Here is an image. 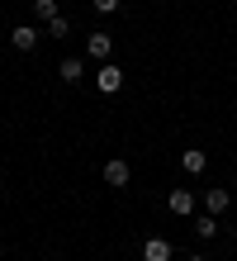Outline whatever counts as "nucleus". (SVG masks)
Wrapping results in <instances>:
<instances>
[{
	"instance_id": "obj_14",
	"label": "nucleus",
	"mask_w": 237,
	"mask_h": 261,
	"mask_svg": "<svg viewBox=\"0 0 237 261\" xmlns=\"http://www.w3.org/2000/svg\"><path fill=\"white\" fill-rule=\"evenodd\" d=\"M190 261H204V256H190Z\"/></svg>"
},
{
	"instance_id": "obj_6",
	"label": "nucleus",
	"mask_w": 237,
	"mask_h": 261,
	"mask_svg": "<svg viewBox=\"0 0 237 261\" xmlns=\"http://www.w3.org/2000/svg\"><path fill=\"white\" fill-rule=\"evenodd\" d=\"M142 261H171V242L166 238H147L142 242Z\"/></svg>"
},
{
	"instance_id": "obj_10",
	"label": "nucleus",
	"mask_w": 237,
	"mask_h": 261,
	"mask_svg": "<svg viewBox=\"0 0 237 261\" xmlns=\"http://www.w3.org/2000/svg\"><path fill=\"white\" fill-rule=\"evenodd\" d=\"M57 14H62V10H57V0H34V19H38V24L57 19Z\"/></svg>"
},
{
	"instance_id": "obj_11",
	"label": "nucleus",
	"mask_w": 237,
	"mask_h": 261,
	"mask_svg": "<svg viewBox=\"0 0 237 261\" xmlns=\"http://www.w3.org/2000/svg\"><path fill=\"white\" fill-rule=\"evenodd\" d=\"M47 34H52V38H67V34H71V19H67V14H57V19H47Z\"/></svg>"
},
{
	"instance_id": "obj_1",
	"label": "nucleus",
	"mask_w": 237,
	"mask_h": 261,
	"mask_svg": "<svg viewBox=\"0 0 237 261\" xmlns=\"http://www.w3.org/2000/svg\"><path fill=\"white\" fill-rule=\"evenodd\" d=\"M128 162H123V157H109L104 162V186H114V190H123V186H128Z\"/></svg>"
},
{
	"instance_id": "obj_2",
	"label": "nucleus",
	"mask_w": 237,
	"mask_h": 261,
	"mask_svg": "<svg viewBox=\"0 0 237 261\" xmlns=\"http://www.w3.org/2000/svg\"><path fill=\"white\" fill-rule=\"evenodd\" d=\"M10 43H14V53H34V48H38V29H34V24L10 29Z\"/></svg>"
},
{
	"instance_id": "obj_12",
	"label": "nucleus",
	"mask_w": 237,
	"mask_h": 261,
	"mask_svg": "<svg viewBox=\"0 0 237 261\" xmlns=\"http://www.w3.org/2000/svg\"><path fill=\"white\" fill-rule=\"evenodd\" d=\"M195 233L199 238H218V219H214V214H204V219L195 223Z\"/></svg>"
},
{
	"instance_id": "obj_7",
	"label": "nucleus",
	"mask_w": 237,
	"mask_h": 261,
	"mask_svg": "<svg viewBox=\"0 0 237 261\" xmlns=\"http://www.w3.org/2000/svg\"><path fill=\"white\" fill-rule=\"evenodd\" d=\"M228 204H232V190H204V209H209L214 219H218V214H223Z\"/></svg>"
},
{
	"instance_id": "obj_13",
	"label": "nucleus",
	"mask_w": 237,
	"mask_h": 261,
	"mask_svg": "<svg viewBox=\"0 0 237 261\" xmlns=\"http://www.w3.org/2000/svg\"><path fill=\"white\" fill-rule=\"evenodd\" d=\"M90 5L100 10V14H119V0H90Z\"/></svg>"
},
{
	"instance_id": "obj_3",
	"label": "nucleus",
	"mask_w": 237,
	"mask_h": 261,
	"mask_svg": "<svg viewBox=\"0 0 237 261\" xmlns=\"http://www.w3.org/2000/svg\"><path fill=\"white\" fill-rule=\"evenodd\" d=\"M95 86H100L104 95H114V90L123 86V71H119L114 62H104V67H100V76H95Z\"/></svg>"
},
{
	"instance_id": "obj_5",
	"label": "nucleus",
	"mask_w": 237,
	"mask_h": 261,
	"mask_svg": "<svg viewBox=\"0 0 237 261\" xmlns=\"http://www.w3.org/2000/svg\"><path fill=\"white\" fill-rule=\"evenodd\" d=\"M86 53L95 57V62H109V53H114V38H109V34H90Z\"/></svg>"
},
{
	"instance_id": "obj_8",
	"label": "nucleus",
	"mask_w": 237,
	"mask_h": 261,
	"mask_svg": "<svg viewBox=\"0 0 237 261\" xmlns=\"http://www.w3.org/2000/svg\"><path fill=\"white\" fill-rule=\"evenodd\" d=\"M180 166H185L190 176H199L204 166H209V152H199V147H190V152H180Z\"/></svg>"
},
{
	"instance_id": "obj_4",
	"label": "nucleus",
	"mask_w": 237,
	"mask_h": 261,
	"mask_svg": "<svg viewBox=\"0 0 237 261\" xmlns=\"http://www.w3.org/2000/svg\"><path fill=\"white\" fill-rule=\"evenodd\" d=\"M57 76H62V81H67V86H81V76H86V62H81V57H62Z\"/></svg>"
},
{
	"instance_id": "obj_9",
	"label": "nucleus",
	"mask_w": 237,
	"mask_h": 261,
	"mask_svg": "<svg viewBox=\"0 0 237 261\" xmlns=\"http://www.w3.org/2000/svg\"><path fill=\"white\" fill-rule=\"evenodd\" d=\"M171 214H195V190H171Z\"/></svg>"
}]
</instances>
